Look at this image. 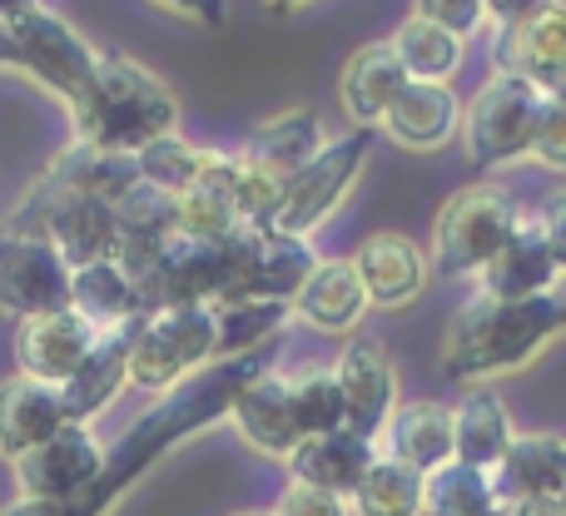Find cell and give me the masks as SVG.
Segmentation results:
<instances>
[{"label": "cell", "instance_id": "36", "mask_svg": "<svg viewBox=\"0 0 566 516\" xmlns=\"http://www.w3.org/2000/svg\"><path fill=\"white\" fill-rule=\"evenodd\" d=\"M289 378V398L298 412L303 438H323V432H343L348 428V408H343V388L333 378V368H298L283 372Z\"/></svg>", "mask_w": 566, "mask_h": 516}, {"label": "cell", "instance_id": "28", "mask_svg": "<svg viewBox=\"0 0 566 516\" xmlns=\"http://www.w3.org/2000/svg\"><path fill=\"white\" fill-rule=\"evenodd\" d=\"M557 283H562L557 259H552L542 229L527 219V224L507 239V249L482 268L478 288L492 293V298H542V293H557Z\"/></svg>", "mask_w": 566, "mask_h": 516}, {"label": "cell", "instance_id": "38", "mask_svg": "<svg viewBox=\"0 0 566 516\" xmlns=\"http://www.w3.org/2000/svg\"><path fill=\"white\" fill-rule=\"evenodd\" d=\"M532 159L542 169H552V175H566V95H547V105H542Z\"/></svg>", "mask_w": 566, "mask_h": 516}, {"label": "cell", "instance_id": "29", "mask_svg": "<svg viewBox=\"0 0 566 516\" xmlns=\"http://www.w3.org/2000/svg\"><path fill=\"white\" fill-rule=\"evenodd\" d=\"M382 452L412 472H438L452 462V408L442 402H402L382 432Z\"/></svg>", "mask_w": 566, "mask_h": 516}, {"label": "cell", "instance_id": "39", "mask_svg": "<svg viewBox=\"0 0 566 516\" xmlns=\"http://www.w3.org/2000/svg\"><path fill=\"white\" fill-rule=\"evenodd\" d=\"M274 516H353V512H348V497L318 492L308 482H289L274 502Z\"/></svg>", "mask_w": 566, "mask_h": 516}, {"label": "cell", "instance_id": "3", "mask_svg": "<svg viewBox=\"0 0 566 516\" xmlns=\"http://www.w3.org/2000/svg\"><path fill=\"white\" fill-rule=\"evenodd\" d=\"M527 224L522 204L512 199V189L502 185H468L438 209L432 219V244L428 263L442 278H482L492 259L507 249V239Z\"/></svg>", "mask_w": 566, "mask_h": 516}, {"label": "cell", "instance_id": "19", "mask_svg": "<svg viewBox=\"0 0 566 516\" xmlns=\"http://www.w3.org/2000/svg\"><path fill=\"white\" fill-rule=\"evenodd\" d=\"M229 422L239 428V438H244L249 447L274 462H289L303 442V428H298V412H293L289 378H283V372H264V378L249 382L234 398V408H229Z\"/></svg>", "mask_w": 566, "mask_h": 516}, {"label": "cell", "instance_id": "41", "mask_svg": "<svg viewBox=\"0 0 566 516\" xmlns=\"http://www.w3.org/2000/svg\"><path fill=\"white\" fill-rule=\"evenodd\" d=\"M488 6V25L492 30H507V25H522V20L542 15L547 6H557V0H482Z\"/></svg>", "mask_w": 566, "mask_h": 516}, {"label": "cell", "instance_id": "44", "mask_svg": "<svg viewBox=\"0 0 566 516\" xmlns=\"http://www.w3.org/2000/svg\"><path fill=\"white\" fill-rule=\"evenodd\" d=\"M35 6H45V0H0V20H6V25H10V20L30 15V10H35Z\"/></svg>", "mask_w": 566, "mask_h": 516}, {"label": "cell", "instance_id": "8", "mask_svg": "<svg viewBox=\"0 0 566 516\" xmlns=\"http://www.w3.org/2000/svg\"><path fill=\"white\" fill-rule=\"evenodd\" d=\"M10 40H15V70H25L35 85H45L50 95L65 99V105L90 85V75H95L99 50L50 6H35L30 15L10 20Z\"/></svg>", "mask_w": 566, "mask_h": 516}, {"label": "cell", "instance_id": "4", "mask_svg": "<svg viewBox=\"0 0 566 516\" xmlns=\"http://www.w3.org/2000/svg\"><path fill=\"white\" fill-rule=\"evenodd\" d=\"M6 229L50 239L70 268L115 259V239H119L115 204L90 199V194H70V189H60L50 175H40L35 185L25 189V199H20L15 214L6 219Z\"/></svg>", "mask_w": 566, "mask_h": 516}, {"label": "cell", "instance_id": "27", "mask_svg": "<svg viewBox=\"0 0 566 516\" xmlns=\"http://www.w3.org/2000/svg\"><path fill=\"white\" fill-rule=\"evenodd\" d=\"M517 442L507 402L492 388H472L468 398L452 408V462H468V467L497 472L507 447Z\"/></svg>", "mask_w": 566, "mask_h": 516}, {"label": "cell", "instance_id": "12", "mask_svg": "<svg viewBox=\"0 0 566 516\" xmlns=\"http://www.w3.org/2000/svg\"><path fill=\"white\" fill-rule=\"evenodd\" d=\"M492 55H497V75L527 80L542 95H566V0L522 25L497 30Z\"/></svg>", "mask_w": 566, "mask_h": 516}, {"label": "cell", "instance_id": "48", "mask_svg": "<svg viewBox=\"0 0 566 516\" xmlns=\"http://www.w3.org/2000/svg\"><path fill=\"white\" fill-rule=\"evenodd\" d=\"M234 516H274V507H269V512H259V507H249V512H234Z\"/></svg>", "mask_w": 566, "mask_h": 516}, {"label": "cell", "instance_id": "34", "mask_svg": "<svg viewBox=\"0 0 566 516\" xmlns=\"http://www.w3.org/2000/svg\"><path fill=\"white\" fill-rule=\"evenodd\" d=\"M422 487H428L422 472L402 467L398 457L382 452L368 467V477L353 487L348 512L353 516H422Z\"/></svg>", "mask_w": 566, "mask_h": 516}, {"label": "cell", "instance_id": "11", "mask_svg": "<svg viewBox=\"0 0 566 516\" xmlns=\"http://www.w3.org/2000/svg\"><path fill=\"white\" fill-rule=\"evenodd\" d=\"M333 378L343 388V408H348V432L378 442L388 432L392 412H398V372L392 358L373 338H348V348L333 362Z\"/></svg>", "mask_w": 566, "mask_h": 516}, {"label": "cell", "instance_id": "23", "mask_svg": "<svg viewBox=\"0 0 566 516\" xmlns=\"http://www.w3.org/2000/svg\"><path fill=\"white\" fill-rule=\"evenodd\" d=\"M368 308V288H363L353 259H318V268L308 273V283L293 298V318L308 323L313 333H333V338L358 328Z\"/></svg>", "mask_w": 566, "mask_h": 516}, {"label": "cell", "instance_id": "26", "mask_svg": "<svg viewBox=\"0 0 566 516\" xmlns=\"http://www.w3.org/2000/svg\"><path fill=\"white\" fill-rule=\"evenodd\" d=\"M507 502H532V497H562L566 492V438L557 432H517V442L507 447L502 467L492 472Z\"/></svg>", "mask_w": 566, "mask_h": 516}, {"label": "cell", "instance_id": "46", "mask_svg": "<svg viewBox=\"0 0 566 516\" xmlns=\"http://www.w3.org/2000/svg\"><path fill=\"white\" fill-rule=\"evenodd\" d=\"M269 10H279V15H289V10H298V6H308V0H264Z\"/></svg>", "mask_w": 566, "mask_h": 516}, {"label": "cell", "instance_id": "7", "mask_svg": "<svg viewBox=\"0 0 566 516\" xmlns=\"http://www.w3.org/2000/svg\"><path fill=\"white\" fill-rule=\"evenodd\" d=\"M368 129H348V135L328 139L323 155L313 165H303L298 175L283 185L274 214L264 219L259 229H274V234H293V239H308L318 224H328L348 194L358 189L363 169H368Z\"/></svg>", "mask_w": 566, "mask_h": 516}, {"label": "cell", "instance_id": "22", "mask_svg": "<svg viewBox=\"0 0 566 516\" xmlns=\"http://www.w3.org/2000/svg\"><path fill=\"white\" fill-rule=\"evenodd\" d=\"M382 457L378 442L358 438V432H323V438H303L298 452H293L283 467H289V482H308L318 492H333V497H353L368 467Z\"/></svg>", "mask_w": 566, "mask_h": 516}, {"label": "cell", "instance_id": "40", "mask_svg": "<svg viewBox=\"0 0 566 516\" xmlns=\"http://www.w3.org/2000/svg\"><path fill=\"white\" fill-rule=\"evenodd\" d=\"M532 224L542 229V239H547L552 259H557V268H562V278H566V185L552 189V194L542 199V209L532 214Z\"/></svg>", "mask_w": 566, "mask_h": 516}, {"label": "cell", "instance_id": "13", "mask_svg": "<svg viewBox=\"0 0 566 516\" xmlns=\"http://www.w3.org/2000/svg\"><path fill=\"white\" fill-rule=\"evenodd\" d=\"M95 343H99V328H90L75 308L40 313V318H25L15 328V368H20V378L65 388Z\"/></svg>", "mask_w": 566, "mask_h": 516}, {"label": "cell", "instance_id": "18", "mask_svg": "<svg viewBox=\"0 0 566 516\" xmlns=\"http://www.w3.org/2000/svg\"><path fill=\"white\" fill-rule=\"evenodd\" d=\"M402 85H408V70H402L392 40H368V45L353 50L338 75L343 115L353 119V129H378L392 99L402 95Z\"/></svg>", "mask_w": 566, "mask_h": 516}, {"label": "cell", "instance_id": "16", "mask_svg": "<svg viewBox=\"0 0 566 516\" xmlns=\"http://www.w3.org/2000/svg\"><path fill=\"white\" fill-rule=\"evenodd\" d=\"M115 224H119L115 263L139 283V288H145V278L155 273V263H159V254H165V244L179 234V204L169 194H159V189L135 185L115 204Z\"/></svg>", "mask_w": 566, "mask_h": 516}, {"label": "cell", "instance_id": "49", "mask_svg": "<svg viewBox=\"0 0 566 516\" xmlns=\"http://www.w3.org/2000/svg\"><path fill=\"white\" fill-rule=\"evenodd\" d=\"M497 516H507V507H502V512H497Z\"/></svg>", "mask_w": 566, "mask_h": 516}, {"label": "cell", "instance_id": "35", "mask_svg": "<svg viewBox=\"0 0 566 516\" xmlns=\"http://www.w3.org/2000/svg\"><path fill=\"white\" fill-rule=\"evenodd\" d=\"M205 165H209V149H199L195 139H185L179 129L165 135V139H155V145H145L135 155L139 185L159 189V194H169V199H185L189 189H199Z\"/></svg>", "mask_w": 566, "mask_h": 516}, {"label": "cell", "instance_id": "9", "mask_svg": "<svg viewBox=\"0 0 566 516\" xmlns=\"http://www.w3.org/2000/svg\"><path fill=\"white\" fill-rule=\"evenodd\" d=\"M105 457L109 447L99 442V432L90 422H70L50 442H40L35 452L10 462V472H15L20 502H70L95 487L99 472H105Z\"/></svg>", "mask_w": 566, "mask_h": 516}, {"label": "cell", "instance_id": "1", "mask_svg": "<svg viewBox=\"0 0 566 516\" xmlns=\"http://www.w3.org/2000/svg\"><path fill=\"white\" fill-rule=\"evenodd\" d=\"M566 328L557 293L542 298H492L472 293L442 328V378L452 382H488L517 372Z\"/></svg>", "mask_w": 566, "mask_h": 516}, {"label": "cell", "instance_id": "6", "mask_svg": "<svg viewBox=\"0 0 566 516\" xmlns=\"http://www.w3.org/2000/svg\"><path fill=\"white\" fill-rule=\"evenodd\" d=\"M542 95L537 85L517 75H492L478 95L462 105V149L478 169H512L532 159V139H537L542 119Z\"/></svg>", "mask_w": 566, "mask_h": 516}, {"label": "cell", "instance_id": "5", "mask_svg": "<svg viewBox=\"0 0 566 516\" xmlns=\"http://www.w3.org/2000/svg\"><path fill=\"white\" fill-rule=\"evenodd\" d=\"M209 362H219L214 308L149 313L135 333V348H129V388L165 398L195 372H205Z\"/></svg>", "mask_w": 566, "mask_h": 516}, {"label": "cell", "instance_id": "33", "mask_svg": "<svg viewBox=\"0 0 566 516\" xmlns=\"http://www.w3.org/2000/svg\"><path fill=\"white\" fill-rule=\"evenodd\" d=\"M293 318V303L269 298H234L214 303V328H219V358H244L269 343H279V328Z\"/></svg>", "mask_w": 566, "mask_h": 516}, {"label": "cell", "instance_id": "21", "mask_svg": "<svg viewBox=\"0 0 566 516\" xmlns=\"http://www.w3.org/2000/svg\"><path fill=\"white\" fill-rule=\"evenodd\" d=\"M318 268L308 239L274 234V229H249L244 244V283L239 298H269V303H293L298 288L308 283V273Z\"/></svg>", "mask_w": 566, "mask_h": 516}, {"label": "cell", "instance_id": "37", "mask_svg": "<svg viewBox=\"0 0 566 516\" xmlns=\"http://www.w3.org/2000/svg\"><path fill=\"white\" fill-rule=\"evenodd\" d=\"M412 20H428V25L448 30V35L472 40L488 25V6L482 0H412Z\"/></svg>", "mask_w": 566, "mask_h": 516}, {"label": "cell", "instance_id": "50", "mask_svg": "<svg viewBox=\"0 0 566 516\" xmlns=\"http://www.w3.org/2000/svg\"><path fill=\"white\" fill-rule=\"evenodd\" d=\"M562 502H566V492H562Z\"/></svg>", "mask_w": 566, "mask_h": 516}, {"label": "cell", "instance_id": "45", "mask_svg": "<svg viewBox=\"0 0 566 516\" xmlns=\"http://www.w3.org/2000/svg\"><path fill=\"white\" fill-rule=\"evenodd\" d=\"M0 65L15 70V40H10V25H6V20H0Z\"/></svg>", "mask_w": 566, "mask_h": 516}, {"label": "cell", "instance_id": "24", "mask_svg": "<svg viewBox=\"0 0 566 516\" xmlns=\"http://www.w3.org/2000/svg\"><path fill=\"white\" fill-rule=\"evenodd\" d=\"M135 333H139V323L99 333V343L90 348V358L80 362V372L60 388L65 392L70 422H90V428H95L99 412L129 388V348H135Z\"/></svg>", "mask_w": 566, "mask_h": 516}, {"label": "cell", "instance_id": "25", "mask_svg": "<svg viewBox=\"0 0 566 516\" xmlns=\"http://www.w3.org/2000/svg\"><path fill=\"white\" fill-rule=\"evenodd\" d=\"M70 308L99 333L129 328V323L149 318V303H145V293H139V283L129 278L115 259L85 263V268L70 273Z\"/></svg>", "mask_w": 566, "mask_h": 516}, {"label": "cell", "instance_id": "32", "mask_svg": "<svg viewBox=\"0 0 566 516\" xmlns=\"http://www.w3.org/2000/svg\"><path fill=\"white\" fill-rule=\"evenodd\" d=\"M392 50H398L408 80H428V85H452V75L468 60V40L448 35V30L428 25V20H412V15L398 25Z\"/></svg>", "mask_w": 566, "mask_h": 516}, {"label": "cell", "instance_id": "47", "mask_svg": "<svg viewBox=\"0 0 566 516\" xmlns=\"http://www.w3.org/2000/svg\"><path fill=\"white\" fill-rule=\"evenodd\" d=\"M557 303H562V323H566V278H562V288H557Z\"/></svg>", "mask_w": 566, "mask_h": 516}, {"label": "cell", "instance_id": "43", "mask_svg": "<svg viewBox=\"0 0 566 516\" xmlns=\"http://www.w3.org/2000/svg\"><path fill=\"white\" fill-rule=\"evenodd\" d=\"M507 516H566L562 497H532V502H507Z\"/></svg>", "mask_w": 566, "mask_h": 516}, {"label": "cell", "instance_id": "30", "mask_svg": "<svg viewBox=\"0 0 566 516\" xmlns=\"http://www.w3.org/2000/svg\"><path fill=\"white\" fill-rule=\"evenodd\" d=\"M60 189L70 194H90V199H105V204H119L129 189L139 185V169L129 155H109V149H95V145H80L70 139L45 169Z\"/></svg>", "mask_w": 566, "mask_h": 516}, {"label": "cell", "instance_id": "17", "mask_svg": "<svg viewBox=\"0 0 566 516\" xmlns=\"http://www.w3.org/2000/svg\"><path fill=\"white\" fill-rule=\"evenodd\" d=\"M328 139L333 135H328V125H323L318 109L298 105V109H283V115L264 119V125H254V135L239 145V155H244V165H254L259 175L289 185L303 165H313V159L323 155Z\"/></svg>", "mask_w": 566, "mask_h": 516}, {"label": "cell", "instance_id": "15", "mask_svg": "<svg viewBox=\"0 0 566 516\" xmlns=\"http://www.w3.org/2000/svg\"><path fill=\"white\" fill-rule=\"evenodd\" d=\"M462 105L468 99L452 85H428V80H408L402 95L392 99V109L382 115V135L398 149H418V155H432V149L452 145L462 135Z\"/></svg>", "mask_w": 566, "mask_h": 516}, {"label": "cell", "instance_id": "20", "mask_svg": "<svg viewBox=\"0 0 566 516\" xmlns=\"http://www.w3.org/2000/svg\"><path fill=\"white\" fill-rule=\"evenodd\" d=\"M60 428H70L65 392L35 378H6L0 382V457L15 462L50 442Z\"/></svg>", "mask_w": 566, "mask_h": 516}, {"label": "cell", "instance_id": "42", "mask_svg": "<svg viewBox=\"0 0 566 516\" xmlns=\"http://www.w3.org/2000/svg\"><path fill=\"white\" fill-rule=\"evenodd\" d=\"M155 6L175 10L185 20H199V25H224L229 20V0H155Z\"/></svg>", "mask_w": 566, "mask_h": 516}, {"label": "cell", "instance_id": "2", "mask_svg": "<svg viewBox=\"0 0 566 516\" xmlns=\"http://www.w3.org/2000/svg\"><path fill=\"white\" fill-rule=\"evenodd\" d=\"M70 129L80 145L135 159L145 145L179 129V99L155 70L119 50H99L90 85L70 99Z\"/></svg>", "mask_w": 566, "mask_h": 516}, {"label": "cell", "instance_id": "14", "mask_svg": "<svg viewBox=\"0 0 566 516\" xmlns=\"http://www.w3.org/2000/svg\"><path fill=\"white\" fill-rule=\"evenodd\" d=\"M353 268H358L373 308H408V303L422 298V288L432 278L428 249L412 244L398 229H382V234L363 239L358 254H353Z\"/></svg>", "mask_w": 566, "mask_h": 516}, {"label": "cell", "instance_id": "10", "mask_svg": "<svg viewBox=\"0 0 566 516\" xmlns=\"http://www.w3.org/2000/svg\"><path fill=\"white\" fill-rule=\"evenodd\" d=\"M70 263L40 234L0 229V313L15 323L70 308Z\"/></svg>", "mask_w": 566, "mask_h": 516}, {"label": "cell", "instance_id": "31", "mask_svg": "<svg viewBox=\"0 0 566 516\" xmlns=\"http://www.w3.org/2000/svg\"><path fill=\"white\" fill-rule=\"evenodd\" d=\"M502 492L492 472L468 467V462H448V467L428 472L422 487V516H497Z\"/></svg>", "mask_w": 566, "mask_h": 516}]
</instances>
